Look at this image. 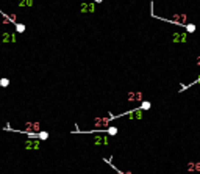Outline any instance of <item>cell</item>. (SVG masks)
Here are the masks:
<instances>
[{"instance_id": "obj_1", "label": "cell", "mask_w": 200, "mask_h": 174, "mask_svg": "<svg viewBox=\"0 0 200 174\" xmlns=\"http://www.w3.org/2000/svg\"><path fill=\"white\" fill-rule=\"evenodd\" d=\"M188 171H200V162H197V163H189V165H188Z\"/></svg>"}, {"instance_id": "obj_2", "label": "cell", "mask_w": 200, "mask_h": 174, "mask_svg": "<svg viewBox=\"0 0 200 174\" xmlns=\"http://www.w3.org/2000/svg\"><path fill=\"white\" fill-rule=\"evenodd\" d=\"M16 31L17 33H24L25 31V25L24 24H16Z\"/></svg>"}, {"instance_id": "obj_3", "label": "cell", "mask_w": 200, "mask_h": 174, "mask_svg": "<svg viewBox=\"0 0 200 174\" xmlns=\"http://www.w3.org/2000/svg\"><path fill=\"white\" fill-rule=\"evenodd\" d=\"M95 143H97V144H98V143H103V144H106V143H108V137H100V138L97 137V138H95Z\"/></svg>"}, {"instance_id": "obj_4", "label": "cell", "mask_w": 200, "mask_h": 174, "mask_svg": "<svg viewBox=\"0 0 200 174\" xmlns=\"http://www.w3.org/2000/svg\"><path fill=\"white\" fill-rule=\"evenodd\" d=\"M186 35H175V41H186Z\"/></svg>"}, {"instance_id": "obj_5", "label": "cell", "mask_w": 200, "mask_h": 174, "mask_svg": "<svg viewBox=\"0 0 200 174\" xmlns=\"http://www.w3.org/2000/svg\"><path fill=\"white\" fill-rule=\"evenodd\" d=\"M10 85V80L8 79H2V80H0V86H2V88H6Z\"/></svg>"}, {"instance_id": "obj_6", "label": "cell", "mask_w": 200, "mask_h": 174, "mask_svg": "<svg viewBox=\"0 0 200 174\" xmlns=\"http://www.w3.org/2000/svg\"><path fill=\"white\" fill-rule=\"evenodd\" d=\"M38 137H39V138H41V140H46V138L49 137V133H47V132H41V133H39V135H38Z\"/></svg>"}, {"instance_id": "obj_7", "label": "cell", "mask_w": 200, "mask_h": 174, "mask_svg": "<svg viewBox=\"0 0 200 174\" xmlns=\"http://www.w3.org/2000/svg\"><path fill=\"white\" fill-rule=\"evenodd\" d=\"M186 28H188V30H189V31H194V30H195V27H194V25H188V27H186Z\"/></svg>"}, {"instance_id": "obj_8", "label": "cell", "mask_w": 200, "mask_h": 174, "mask_svg": "<svg viewBox=\"0 0 200 174\" xmlns=\"http://www.w3.org/2000/svg\"><path fill=\"white\" fill-rule=\"evenodd\" d=\"M150 107V104L149 102H146V104H142V108H149Z\"/></svg>"}, {"instance_id": "obj_9", "label": "cell", "mask_w": 200, "mask_h": 174, "mask_svg": "<svg viewBox=\"0 0 200 174\" xmlns=\"http://www.w3.org/2000/svg\"><path fill=\"white\" fill-rule=\"evenodd\" d=\"M95 2H102V0H95Z\"/></svg>"}, {"instance_id": "obj_10", "label": "cell", "mask_w": 200, "mask_h": 174, "mask_svg": "<svg viewBox=\"0 0 200 174\" xmlns=\"http://www.w3.org/2000/svg\"><path fill=\"white\" fill-rule=\"evenodd\" d=\"M198 64H200V58H198Z\"/></svg>"}]
</instances>
